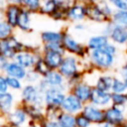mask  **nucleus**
Instances as JSON below:
<instances>
[{
    "instance_id": "nucleus-24",
    "label": "nucleus",
    "mask_w": 127,
    "mask_h": 127,
    "mask_svg": "<svg viewBox=\"0 0 127 127\" xmlns=\"http://www.w3.org/2000/svg\"><path fill=\"white\" fill-rule=\"evenodd\" d=\"M58 6L55 3L54 0H42V4H41V8L39 11V14L47 16V17H51V15L57 10Z\"/></svg>"
},
{
    "instance_id": "nucleus-45",
    "label": "nucleus",
    "mask_w": 127,
    "mask_h": 127,
    "mask_svg": "<svg viewBox=\"0 0 127 127\" xmlns=\"http://www.w3.org/2000/svg\"><path fill=\"white\" fill-rule=\"evenodd\" d=\"M7 4H8L7 0H0V9L4 10V9H5V7L7 6Z\"/></svg>"
},
{
    "instance_id": "nucleus-44",
    "label": "nucleus",
    "mask_w": 127,
    "mask_h": 127,
    "mask_svg": "<svg viewBox=\"0 0 127 127\" xmlns=\"http://www.w3.org/2000/svg\"><path fill=\"white\" fill-rule=\"evenodd\" d=\"M44 127H62V125L60 124V122H56V121H47L44 124Z\"/></svg>"
},
{
    "instance_id": "nucleus-28",
    "label": "nucleus",
    "mask_w": 127,
    "mask_h": 127,
    "mask_svg": "<svg viewBox=\"0 0 127 127\" xmlns=\"http://www.w3.org/2000/svg\"><path fill=\"white\" fill-rule=\"evenodd\" d=\"M9 117H10L11 123H13L17 126L21 125L26 121V111L22 110V109H17L15 111H13Z\"/></svg>"
},
{
    "instance_id": "nucleus-4",
    "label": "nucleus",
    "mask_w": 127,
    "mask_h": 127,
    "mask_svg": "<svg viewBox=\"0 0 127 127\" xmlns=\"http://www.w3.org/2000/svg\"><path fill=\"white\" fill-rule=\"evenodd\" d=\"M90 59L96 65L100 67H108L113 64L114 55L108 53L103 48L90 51Z\"/></svg>"
},
{
    "instance_id": "nucleus-26",
    "label": "nucleus",
    "mask_w": 127,
    "mask_h": 127,
    "mask_svg": "<svg viewBox=\"0 0 127 127\" xmlns=\"http://www.w3.org/2000/svg\"><path fill=\"white\" fill-rule=\"evenodd\" d=\"M14 31H15V28L12 27L6 20L0 21V41L13 35Z\"/></svg>"
},
{
    "instance_id": "nucleus-7",
    "label": "nucleus",
    "mask_w": 127,
    "mask_h": 127,
    "mask_svg": "<svg viewBox=\"0 0 127 127\" xmlns=\"http://www.w3.org/2000/svg\"><path fill=\"white\" fill-rule=\"evenodd\" d=\"M33 15L34 14H32L31 12L22 8L17 21L16 29H18L23 33L32 32L33 31Z\"/></svg>"
},
{
    "instance_id": "nucleus-46",
    "label": "nucleus",
    "mask_w": 127,
    "mask_h": 127,
    "mask_svg": "<svg viewBox=\"0 0 127 127\" xmlns=\"http://www.w3.org/2000/svg\"><path fill=\"white\" fill-rule=\"evenodd\" d=\"M77 1L83 2V3H85V4H88V3H98V2L101 1V0H77Z\"/></svg>"
},
{
    "instance_id": "nucleus-21",
    "label": "nucleus",
    "mask_w": 127,
    "mask_h": 127,
    "mask_svg": "<svg viewBox=\"0 0 127 127\" xmlns=\"http://www.w3.org/2000/svg\"><path fill=\"white\" fill-rule=\"evenodd\" d=\"M91 89L88 85L84 83H78L74 86L73 89V95H75L80 101H86L90 98Z\"/></svg>"
},
{
    "instance_id": "nucleus-36",
    "label": "nucleus",
    "mask_w": 127,
    "mask_h": 127,
    "mask_svg": "<svg viewBox=\"0 0 127 127\" xmlns=\"http://www.w3.org/2000/svg\"><path fill=\"white\" fill-rule=\"evenodd\" d=\"M115 10H127V0H106Z\"/></svg>"
},
{
    "instance_id": "nucleus-49",
    "label": "nucleus",
    "mask_w": 127,
    "mask_h": 127,
    "mask_svg": "<svg viewBox=\"0 0 127 127\" xmlns=\"http://www.w3.org/2000/svg\"><path fill=\"white\" fill-rule=\"evenodd\" d=\"M124 78H125L124 82H125V85H126V88H127V71L126 70H124Z\"/></svg>"
},
{
    "instance_id": "nucleus-12",
    "label": "nucleus",
    "mask_w": 127,
    "mask_h": 127,
    "mask_svg": "<svg viewBox=\"0 0 127 127\" xmlns=\"http://www.w3.org/2000/svg\"><path fill=\"white\" fill-rule=\"evenodd\" d=\"M108 38L114 44H117V45L127 44V27L114 25Z\"/></svg>"
},
{
    "instance_id": "nucleus-20",
    "label": "nucleus",
    "mask_w": 127,
    "mask_h": 127,
    "mask_svg": "<svg viewBox=\"0 0 127 127\" xmlns=\"http://www.w3.org/2000/svg\"><path fill=\"white\" fill-rule=\"evenodd\" d=\"M104 120L110 124H118L123 120V114L117 107H111L104 113Z\"/></svg>"
},
{
    "instance_id": "nucleus-15",
    "label": "nucleus",
    "mask_w": 127,
    "mask_h": 127,
    "mask_svg": "<svg viewBox=\"0 0 127 127\" xmlns=\"http://www.w3.org/2000/svg\"><path fill=\"white\" fill-rule=\"evenodd\" d=\"M64 31L45 30L40 34V38L43 44L47 43H62Z\"/></svg>"
},
{
    "instance_id": "nucleus-38",
    "label": "nucleus",
    "mask_w": 127,
    "mask_h": 127,
    "mask_svg": "<svg viewBox=\"0 0 127 127\" xmlns=\"http://www.w3.org/2000/svg\"><path fill=\"white\" fill-rule=\"evenodd\" d=\"M54 1L59 8H62L64 10H66L68 7H70L73 3L77 2V0H54Z\"/></svg>"
},
{
    "instance_id": "nucleus-5",
    "label": "nucleus",
    "mask_w": 127,
    "mask_h": 127,
    "mask_svg": "<svg viewBox=\"0 0 127 127\" xmlns=\"http://www.w3.org/2000/svg\"><path fill=\"white\" fill-rule=\"evenodd\" d=\"M86 20L97 24H104L110 19L104 14L99 3H88L86 4Z\"/></svg>"
},
{
    "instance_id": "nucleus-27",
    "label": "nucleus",
    "mask_w": 127,
    "mask_h": 127,
    "mask_svg": "<svg viewBox=\"0 0 127 127\" xmlns=\"http://www.w3.org/2000/svg\"><path fill=\"white\" fill-rule=\"evenodd\" d=\"M13 102V96L11 93H0V109L4 112L10 110Z\"/></svg>"
},
{
    "instance_id": "nucleus-33",
    "label": "nucleus",
    "mask_w": 127,
    "mask_h": 127,
    "mask_svg": "<svg viewBox=\"0 0 127 127\" xmlns=\"http://www.w3.org/2000/svg\"><path fill=\"white\" fill-rule=\"evenodd\" d=\"M62 113H64V112L59 109V106H56V105H48V108H47L48 118H50V119L58 118L59 119V117L62 115Z\"/></svg>"
},
{
    "instance_id": "nucleus-54",
    "label": "nucleus",
    "mask_w": 127,
    "mask_h": 127,
    "mask_svg": "<svg viewBox=\"0 0 127 127\" xmlns=\"http://www.w3.org/2000/svg\"><path fill=\"white\" fill-rule=\"evenodd\" d=\"M0 127H1V126H0Z\"/></svg>"
},
{
    "instance_id": "nucleus-17",
    "label": "nucleus",
    "mask_w": 127,
    "mask_h": 127,
    "mask_svg": "<svg viewBox=\"0 0 127 127\" xmlns=\"http://www.w3.org/2000/svg\"><path fill=\"white\" fill-rule=\"evenodd\" d=\"M108 42H109V38H108L107 36H105L104 34L95 35V36L90 37V38L87 40L86 47H87L88 51L97 50V49L103 48Z\"/></svg>"
},
{
    "instance_id": "nucleus-22",
    "label": "nucleus",
    "mask_w": 127,
    "mask_h": 127,
    "mask_svg": "<svg viewBox=\"0 0 127 127\" xmlns=\"http://www.w3.org/2000/svg\"><path fill=\"white\" fill-rule=\"evenodd\" d=\"M42 0H21L20 1V6L31 12L32 14H39L40 8H41Z\"/></svg>"
},
{
    "instance_id": "nucleus-40",
    "label": "nucleus",
    "mask_w": 127,
    "mask_h": 127,
    "mask_svg": "<svg viewBox=\"0 0 127 127\" xmlns=\"http://www.w3.org/2000/svg\"><path fill=\"white\" fill-rule=\"evenodd\" d=\"M111 99H112L114 105H122L126 101V96L123 95V94H120V93L115 92L114 94L111 95Z\"/></svg>"
},
{
    "instance_id": "nucleus-8",
    "label": "nucleus",
    "mask_w": 127,
    "mask_h": 127,
    "mask_svg": "<svg viewBox=\"0 0 127 127\" xmlns=\"http://www.w3.org/2000/svg\"><path fill=\"white\" fill-rule=\"evenodd\" d=\"M21 10L22 7L20 6V4H12V3H8L4 9V20H6L15 29Z\"/></svg>"
},
{
    "instance_id": "nucleus-25",
    "label": "nucleus",
    "mask_w": 127,
    "mask_h": 127,
    "mask_svg": "<svg viewBox=\"0 0 127 127\" xmlns=\"http://www.w3.org/2000/svg\"><path fill=\"white\" fill-rule=\"evenodd\" d=\"M110 20L115 25L127 27V10H115Z\"/></svg>"
},
{
    "instance_id": "nucleus-41",
    "label": "nucleus",
    "mask_w": 127,
    "mask_h": 127,
    "mask_svg": "<svg viewBox=\"0 0 127 127\" xmlns=\"http://www.w3.org/2000/svg\"><path fill=\"white\" fill-rule=\"evenodd\" d=\"M89 122H90V121H89L83 114L78 115V116L75 117V125H76L77 127H88Z\"/></svg>"
},
{
    "instance_id": "nucleus-43",
    "label": "nucleus",
    "mask_w": 127,
    "mask_h": 127,
    "mask_svg": "<svg viewBox=\"0 0 127 127\" xmlns=\"http://www.w3.org/2000/svg\"><path fill=\"white\" fill-rule=\"evenodd\" d=\"M8 88V83L5 77L0 76V93H4L7 91Z\"/></svg>"
},
{
    "instance_id": "nucleus-50",
    "label": "nucleus",
    "mask_w": 127,
    "mask_h": 127,
    "mask_svg": "<svg viewBox=\"0 0 127 127\" xmlns=\"http://www.w3.org/2000/svg\"><path fill=\"white\" fill-rule=\"evenodd\" d=\"M28 127H36V125H34V124H30Z\"/></svg>"
},
{
    "instance_id": "nucleus-42",
    "label": "nucleus",
    "mask_w": 127,
    "mask_h": 127,
    "mask_svg": "<svg viewBox=\"0 0 127 127\" xmlns=\"http://www.w3.org/2000/svg\"><path fill=\"white\" fill-rule=\"evenodd\" d=\"M71 28H72V30H73L74 32L80 33V32L85 31L86 26H85V24H84V21H80V22H75V23H72Z\"/></svg>"
},
{
    "instance_id": "nucleus-9",
    "label": "nucleus",
    "mask_w": 127,
    "mask_h": 127,
    "mask_svg": "<svg viewBox=\"0 0 127 127\" xmlns=\"http://www.w3.org/2000/svg\"><path fill=\"white\" fill-rule=\"evenodd\" d=\"M59 67H60V71L62 74L65 75V76H72L74 73L77 72L76 59L72 56L64 57L63 62Z\"/></svg>"
},
{
    "instance_id": "nucleus-53",
    "label": "nucleus",
    "mask_w": 127,
    "mask_h": 127,
    "mask_svg": "<svg viewBox=\"0 0 127 127\" xmlns=\"http://www.w3.org/2000/svg\"><path fill=\"white\" fill-rule=\"evenodd\" d=\"M0 55H1V50H0Z\"/></svg>"
},
{
    "instance_id": "nucleus-32",
    "label": "nucleus",
    "mask_w": 127,
    "mask_h": 127,
    "mask_svg": "<svg viewBox=\"0 0 127 127\" xmlns=\"http://www.w3.org/2000/svg\"><path fill=\"white\" fill-rule=\"evenodd\" d=\"M65 12H66V10L58 7L57 10L51 15L50 18L53 19V20L56 21V22H66V19H65Z\"/></svg>"
},
{
    "instance_id": "nucleus-29",
    "label": "nucleus",
    "mask_w": 127,
    "mask_h": 127,
    "mask_svg": "<svg viewBox=\"0 0 127 127\" xmlns=\"http://www.w3.org/2000/svg\"><path fill=\"white\" fill-rule=\"evenodd\" d=\"M59 122L62 127H74L75 126V118L71 114L62 113L59 117Z\"/></svg>"
},
{
    "instance_id": "nucleus-19",
    "label": "nucleus",
    "mask_w": 127,
    "mask_h": 127,
    "mask_svg": "<svg viewBox=\"0 0 127 127\" xmlns=\"http://www.w3.org/2000/svg\"><path fill=\"white\" fill-rule=\"evenodd\" d=\"M5 70H6L7 74L10 75V76H13V77H16V78H19V79H22V78L26 77L25 68L23 66H21L19 64H17L16 62H14V63H9L8 62L7 65L5 67Z\"/></svg>"
},
{
    "instance_id": "nucleus-10",
    "label": "nucleus",
    "mask_w": 127,
    "mask_h": 127,
    "mask_svg": "<svg viewBox=\"0 0 127 127\" xmlns=\"http://www.w3.org/2000/svg\"><path fill=\"white\" fill-rule=\"evenodd\" d=\"M64 100V95L58 86H53L45 92V101L48 105L60 106Z\"/></svg>"
},
{
    "instance_id": "nucleus-37",
    "label": "nucleus",
    "mask_w": 127,
    "mask_h": 127,
    "mask_svg": "<svg viewBox=\"0 0 127 127\" xmlns=\"http://www.w3.org/2000/svg\"><path fill=\"white\" fill-rule=\"evenodd\" d=\"M111 88L113 89L114 92L120 93V92H122L126 89V85H125V82H123L121 80H118V79H114L113 82H112Z\"/></svg>"
},
{
    "instance_id": "nucleus-39",
    "label": "nucleus",
    "mask_w": 127,
    "mask_h": 127,
    "mask_svg": "<svg viewBox=\"0 0 127 127\" xmlns=\"http://www.w3.org/2000/svg\"><path fill=\"white\" fill-rule=\"evenodd\" d=\"M6 80H7L8 86H10L11 88L19 89V88L21 87V82L19 81V78H16V77H13V76L8 75V76L6 77Z\"/></svg>"
},
{
    "instance_id": "nucleus-35",
    "label": "nucleus",
    "mask_w": 127,
    "mask_h": 127,
    "mask_svg": "<svg viewBox=\"0 0 127 127\" xmlns=\"http://www.w3.org/2000/svg\"><path fill=\"white\" fill-rule=\"evenodd\" d=\"M43 50H52V51H58L61 53H65L63 44L62 43H47L43 45Z\"/></svg>"
},
{
    "instance_id": "nucleus-51",
    "label": "nucleus",
    "mask_w": 127,
    "mask_h": 127,
    "mask_svg": "<svg viewBox=\"0 0 127 127\" xmlns=\"http://www.w3.org/2000/svg\"><path fill=\"white\" fill-rule=\"evenodd\" d=\"M122 127H127V122H126V123H124V124H123V126H122Z\"/></svg>"
},
{
    "instance_id": "nucleus-23",
    "label": "nucleus",
    "mask_w": 127,
    "mask_h": 127,
    "mask_svg": "<svg viewBox=\"0 0 127 127\" xmlns=\"http://www.w3.org/2000/svg\"><path fill=\"white\" fill-rule=\"evenodd\" d=\"M45 81L51 86H61L62 83L64 82V77H63L62 73H60L58 71L50 70L45 75Z\"/></svg>"
},
{
    "instance_id": "nucleus-13",
    "label": "nucleus",
    "mask_w": 127,
    "mask_h": 127,
    "mask_svg": "<svg viewBox=\"0 0 127 127\" xmlns=\"http://www.w3.org/2000/svg\"><path fill=\"white\" fill-rule=\"evenodd\" d=\"M22 95L26 101L33 102L36 105H40L43 101L42 95L38 92V90L33 85H27L26 87H24V89L22 91Z\"/></svg>"
},
{
    "instance_id": "nucleus-52",
    "label": "nucleus",
    "mask_w": 127,
    "mask_h": 127,
    "mask_svg": "<svg viewBox=\"0 0 127 127\" xmlns=\"http://www.w3.org/2000/svg\"><path fill=\"white\" fill-rule=\"evenodd\" d=\"M125 96H126V99H127V94H126V95H125Z\"/></svg>"
},
{
    "instance_id": "nucleus-3",
    "label": "nucleus",
    "mask_w": 127,
    "mask_h": 127,
    "mask_svg": "<svg viewBox=\"0 0 127 127\" xmlns=\"http://www.w3.org/2000/svg\"><path fill=\"white\" fill-rule=\"evenodd\" d=\"M65 19L68 23H75L86 20V4L83 2H75L66 9Z\"/></svg>"
},
{
    "instance_id": "nucleus-47",
    "label": "nucleus",
    "mask_w": 127,
    "mask_h": 127,
    "mask_svg": "<svg viewBox=\"0 0 127 127\" xmlns=\"http://www.w3.org/2000/svg\"><path fill=\"white\" fill-rule=\"evenodd\" d=\"M21 0H7L8 3H12V4H20Z\"/></svg>"
},
{
    "instance_id": "nucleus-34",
    "label": "nucleus",
    "mask_w": 127,
    "mask_h": 127,
    "mask_svg": "<svg viewBox=\"0 0 127 127\" xmlns=\"http://www.w3.org/2000/svg\"><path fill=\"white\" fill-rule=\"evenodd\" d=\"M99 3V5H100V7H101V9H102V11L104 12V14L110 19L111 18V16L113 15V13H114V11H115V9L111 6V4H109L106 0H101V1H99L98 2Z\"/></svg>"
},
{
    "instance_id": "nucleus-16",
    "label": "nucleus",
    "mask_w": 127,
    "mask_h": 127,
    "mask_svg": "<svg viewBox=\"0 0 127 127\" xmlns=\"http://www.w3.org/2000/svg\"><path fill=\"white\" fill-rule=\"evenodd\" d=\"M82 114L89 121H92V122L100 123L104 120V112L98 108H95L94 106H91V105L85 106L82 111Z\"/></svg>"
},
{
    "instance_id": "nucleus-6",
    "label": "nucleus",
    "mask_w": 127,
    "mask_h": 127,
    "mask_svg": "<svg viewBox=\"0 0 127 127\" xmlns=\"http://www.w3.org/2000/svg\"><path fill=\"white\" fill-rule=\"evenodd\" d=\"M40 57H38L32 50H28L27 48L19 53L16 54L14 57V60L17 64H19L21 66L25 67H31L32 65H35V63Z\"/></svg>"
},
{
    "instance_id": "nucleus-14",
    "label": "nucleus",
    "mask_w": 127,
    "mask_h": 127,
    "mask_svg": "<svg viewBox=\"0 0 127 127\" xmlns=\"http://www.w3.org/2000/svg\"><path fill=\"white\" fill-rule=\"evenodd\" d=\"M62 106L68 113L77 112L82 108L81 101L75 95H68V96L64 97V100L62 103Z\"/></svg>"
},
{
    "instance_id": "nucleus-30",
    "label": "nucleus",
    "mask_w": 127,
    "mask_h": 127,
    "mask_svg": "<svg viewBox=\"0 0 127 127\" xmlns=\"http://www.w3.org/2000/svg\"><path fill=\"white\" fill-rule=\"evenodd\" d=\"M50 66L47 64V63L45 62V60L43 58H39L37 60V62L35 63V71H37L40 74L46 75L49 71H50Z\"/></svg>"
},
{
    "instance_id": "nucleus-11",
    "label": "nucleus",
    "mask_w": 127,
    "mask_h": 127,
    "mask_svg": "<svg viewBox=\"0 0 127 127\" xmlns=\"http://www.w3.org/2000/svg\"><path fill=\"white\" fill-rule=\"evenodd\" d=\"M44 60L47 63V64L51 68H57L61 65L63 59H64V53L58 52V51H52V50H43Z\"/></svg>"
},
{
    "instance_id": "nucleus-31",
    "label": "nucleus",
    "mask_w": 127,
    "mask_h": 127,
    "mask_svg": "<svg viewBox=\"0 0 127 127\" xmlns=\"http://www.w3.org/2000/svg\"><path fill=\"white\" fill-rule=\"evenodd\" d=\"M112 78L109 77V76H102L100 77L98 80H97V83H96V88L100 89V90H103V91H107L111 88L112 86Z\"/></svg>"
},
{
    "instance_id": "nucleus-18",
    "label": "nucleus",
    "mask_w": 127,
    "mask_h": 127,
    "mask_svg": "<svg viewBox=\"0 0 127 127\" xmlns=\"http://www.w3.org/2000/svg\"><path fill=\"white\" fill-rule=\"evenodd\" d=\"M90 99L94 104H98V105H105L109 102V100L111 99V95L109 93H107L106 91L100 90L98 88H94L91 90V94H90Z\"/></svg>"
},
{
    "instance_id": "nucleus-48",
    "label": "nucleus",
    "mask_w": 127,
    "mask_h": 127,
    "mask_svg": "<svg viewBox=\"0 0 127 127\" xmlns=\"http://www.w3.org/2000/svg\"><path fill=\"white\" fill-rule=\"evenodd\" d=\"M1 20H4V10L0 9V21Z\"/></svg>"
},
{
    "instance_id": "nucleus-1",
    "label": "nucleus",
    "mask_w": 127,
    "mask_h": 127,
    "mask_svg": "<svg viewBox=\"0 0 127 127\" xmlns=\"http://www.w3.org/2000/svg\"><path fill=\"white\" fill-rule=\"evenodd\" d=\"M27 47L24 45L14 34L10 37L0 41V50L1 55L6 59H14L17 53L25 50Z\"/></svg>"
},
{
    "instance_id": "nucleus-2",
    "label": "nucleus",
    "mask_w": 127,
    "mask_h": 127,
    "mask_svg": "<svg viewBox=\"0 0 127 127\" xmlns=\"http://www.w3.org/2000/svg\"><path fill=\"white\" fill-rule=\"evenodd\" d=\"M62 44H63V47H64V51L69 53V54H73V55H76V56L83 57L88 53V49H87L86 45L84 46L83 44L79 43L67 31H64Z\"/></svg>"
}]
</instances>
